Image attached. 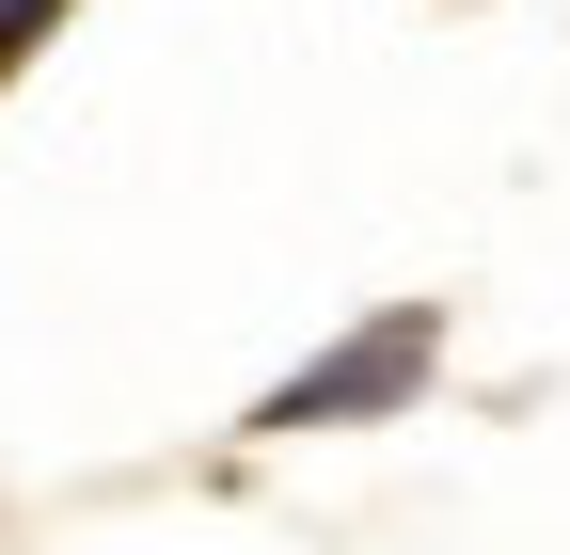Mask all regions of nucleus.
Wrapping results in <instances>:
<instances>
[{
	"label": "nucleus",
	"mask_w": 570,
	"mask_h": 555,
	"mask_svg": "<svg viewBox=\"0 0 570 555\" xmlns=\"http://www.w3.org/2000/svg\"><path fill=\"white\" fill-rule=\"evenodd\" d=\"M428 350H444V318H365V333H333V350L302 366V381H269L254 397V429H365V412H396L412 381H428Z\"/></svg>",
	"instance_id": "1"
},
{
	"label": "nucleus",
	"mask_w": 570,
	"mask_h": 555,
	"mask_svg": "<svg viewBox=\"0 0 570 555\" xmlns=\"http://www.w3.org/2000/svg\"><path fill=\"white\" fill-rule=\"evenodd\" d=\"M48 32H63V0H0V80H17V64H32Z\"/></svg>",
	"instance_id": "2"
}]
</instances>
